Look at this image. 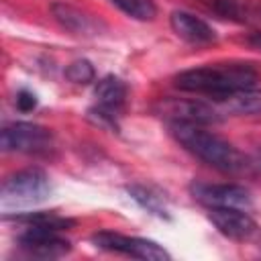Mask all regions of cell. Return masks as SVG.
I'll return each instance as SVG.
<instances>
[{
  "label": "cell",
  "mask_w": 261,
  "mask_h": 261,
  "mask_svg": "<svg viewBox=\"0 0 261 261\" xmlns=\"http://www.w3.org/2000/svg\"><path fill=\"white\" fill-rule=\"evenodd\" d=\"M126 190H128V194L133 196V200L139 202L145 210H149V212H153V214H157V216H161V218H169L167 208H165V202H163V198H161L157 192H153L151 188L141 186V184H133V186H128Z\"/></svg>",
  "instance_id": "9a60e30c"
},
{
  "label": "cell",
  "mask_w": 261,
  "mask_h": 261,
  "mask_svg": "<svg viewBox=\"0 0 261 261\" xmlns=\"http://www.w3.org/2000/svg\"><path fill=\"white\" fill-rule=\"evenodd\" d=\"M53 137L49 128L35 122H12L2 128L0 147L6 153H27L39 155L51 149Z\"/></svg>",
  "instance_id": "8992f818"
},
{
  "label": "cell",
  "mask_w": 261,
  "mask_h": 261,
  "mask_svg": "<svg viewBox=\"0 0 261 261\" xmlns=\"http://www.w3.org/2000/svg\"><path fill=\"white\" fill-rule=\"evenodd\" d=\"M65 77L73 84H80V86H86L90 82L96 80V69L94 65L88 61V59H75L73 63L67 65L65 69Z\"/></svg>",
  "instance_id": "e0dca14e"
},
{
  "label": "cell",
  "mask_w": 261,
  "mask_h": 261,
  "mask_svg": "<svg viewBox=\"0 0 261 261\" xmlns=\"http://www.w3.org/2000/svg\"><path fill=\"white\" fill-rule=\"evenodd\" d=\"M167 120H184L194 124H210L220 120V110L200 100H169L163 104Z\"/></svg>",
  "instance_id": "8fae6325"
},
{
  "label": "cell",
  "mask_w": 261,
  "mask_h": 261,
  "mask_svg": "<svg viewBox=\"0 0 261 261\" xmlns=\"http://www.w3.org/2000/svg\"><path fill=\"white\" fill-rule=\"evenodd\" d=\"M224 112L232 114H261V90H245L222 100Z\"/></svg>",
  "instance_id": "5bb4252c"
},
{
  "label": "cell",
  "mask_w": 261,
  "mask_h": 261,
  "mask_svg": "<svg viewBox=\"0 0 261 261\" xmlns=\"http://www.w3.org/2000/svg\"><path fill=\"white\" fill-rule=\"evenodd\" d=\"M51 14L65 31H69L71 35H77V37H96L102 31L100 20H96L88 12H84L71 4H65V2H53Z\"/></svg>",
  "instance_id": "9c48e42d"
},
{
  "label": "cell",
  "mask_w": 261,
  "mask_h": 261,
  "mask_svg": "<svg viewBox=\"0 0 261 261\" xmlns=\"http://www.w3.org/2000/svg\"><path fill=\"white\" fill-rule=\"evenodd\" d=\"M257 86V73L249 65L243 63H226V65H204L186 69L175 75V88L208 96L216 102H222L239 92L251 90Z\"/></svg>",
  "instance_id": "6da1fadb"
},
{
  "label": "cell",
  "mask_w": 261,
  "mask_h": 261,
  "mask_svg": "<svg viewBox=\"0 0 261 261\" xmlns=\"http://www.w3.org/2000/svg\"><path fill=\"white\" fill-rule=\"evenodd\" d=\"M210 8L222 18H230L237 22L261 18V6H257L253 0H210Z\"/></svg>",
  "instance_id": "4fadbf2b"
},
{
  "label": "cell",
  "mask_w": 261,
  "mask_h": 261,
  "mask_svg": "<svg viewBox=\"0 0 261 261\" xmlns=\"http://www.w3.org/2000/svg\"><path fill=\"white\" fill-rule=\"evenodd\" d=\"M126 84L116 77V75H104L96 82L94 88V96H96V106L112 112L118 116V112L122 110L124 102H126Z\"/></svg>",
  "instance_id": "7c38bea8"
},
{
  "label": "cell",
  "mask_w": 261,
  "mask_h": 261,
  "mask_svg": "<svg viewBox=\"0 0 261 261\" xmlns=\"http://www.w3.org/2000/svg\"><path fill=\"white\" fill-rule=\"evenodd\" d=\"M190 194L196 202L206 208H249L251 194L243 186L237 184H204L194 181L190 186Z\"/></svg>",
  "instance_id": "52a82bcc"
},
{
  "label": "cell",
  "mask_w": 261,
  "mask_h": 261,
  "mask_svg": "<svg viewBox=\"0 0 261 261\" xmlns=\"http://www.w3.org/2000/svg\"><path fill=\"white\" fill-rule=\"evenodd\" d=\"M169 133L188 153H192L194 157H198L200 161L208 163L214 169L237 173L251 165V163H247V159L234 145H230L222 137L206 130L204 124L169 120Z\"/></svg>",
  "instance_id": "7a4b0ae2"
},
{
  "label": "cell",
  "mask_w": 261,
  "mask_h": 261,
  "mask_svg": "<svg viewBox=\"0 0 261 261\" xmlns=\"http://www.w3.org/2000/svg\"><path fill=\"white\" fill-rule=\"evenodd\" d=\"M51 196V179L39 167H27L10 173L0 188V204L4 210L31 208Z\"/></svg>",
  "instance_id": "3957f363"
},
{
  "label": "cell",
  "mask_w": 261,
  "mask_h": 261,
  "mask_svg": "<svg viewBox=\"0 0 261 261\" xmlns=\"http://www.w3.org/2000/svg\"><path fill=\"white\" fill-rule=\"evenodd\" d=\"M16 108L22 112H31L33 108H37V96L29 90H20L16 94Z\"/></svg>",
  "instance_id": "ac0fdd59"
},
{
  "label": "cell",
  "mask_w": 261,
  "mask_h": 261,
  "mask_svg": "<svg viewBox=\"0 0 261 261\" xmlns=\"http://www.w3.org/2000/svg\"><path fill=\"white\" fill-rule=\"evenodd\" d=\"M208 220L232 241H247L259 228L243 208H208Z\"/></svg>",
  "instance_id": "ba28073f"
},
{
  "label": "cell",
  "mask_w": 261,
  "mask_h": 261,
  "mask_svg": "<svg viewBox=\"0 0 261 261\" xmlns=\"http://www.w3.org/2000/svg\"><path fill=\"white\" fill-rule=\"evenodd\" d=\"M251 165H255L259 171H261V147L253 153V159H251Z\"/></svg>",
  "instance_id": "d6986e66"
},
{
  "label": "cell",
  "mask_w": 261,
  "mask_h": 261,
  "mask_svg": "<svg viewBox=\"0 0 261 261\" xmlns=\"http://www.w3.org/2000/svg\"><path fill=\"white\" fill-rule=\"evenodd\" d=\"M108 2L135 20L147 22L157 16V6L153 0H108Z\"/></svg>",
  "instance_id": "2e32d148"
},
{
  "label": "cell",
  "mask_w": 261,
  "mask_h": 261,
  "mask_svg": "<svg viewBox=\"0 0 261 261\" xmlns=\"http://www.w3.org/2000/svg\"><path fill=\"white\" fill-rule=\"evenodd\" d=\"M92 243L102 251L118 253V255L135 257V259H145V261H163V259L169 261L171 259V255L155 241L141 239V237H126V234H118L112 230H100L92 234Z\"/></svg>",
  "instance_id": "5b68a950"
},
{
  "label": "cell",
  "mask_w": 261,
  "mask_h": 261,
  "mask_svg": "<svg viewBox=\"0 0 261 261\" xmlns=\"http://www.w3.org/2000/svg\"><path fill=\"white\" fill-rule=\"evenodd\" d=\"M169 24H171L173 33L190 45H208V43L216 41L214 29L206 20H202L200 16H196L192 12H186V10L171 12Z\"/></svg>",
  "instance_id": "30bf717a"
},
{
  "label": "cell",
  "mask_w": 261,
  "mask_h": 261,
  "mask_svg": "<svg viewBox=\"0 0 261 261\" xmlns=\"http://www.w3.org/2000/svg\"><path fill=\"white\" fill-rule=\"evenodd\" d=\"M63 228L51 224H24V230L18 234L16 243L20 251L37 259H57L69 253L71 245L61 234Z\"/></svg>",
  "instance_id": "277c9868"
}]
</instances>
